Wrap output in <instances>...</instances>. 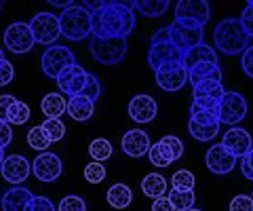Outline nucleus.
Masks as SVG:
<instances>
[{"label":"nucleus","instance_id":"nucleus-1","mask_svg":"<svg viewBox=\"0 0 253 211\" xmlns=\"http://www.w3.org/2000/svg\"><path fill=\"white\" fill-rule=\"evenodd\" d=\"M135 28L133 2H106L99 13L93 15L95 38H126Z\"/></svg>","mask_w":253,"mask_h":211},{"label":"nucleus","instance_id":"nucleus-2","mask_svg":"<svg viewBox=\"0 0 253 211\" xmlns=\"http://www.w3.org/2000/svg\"><path fill=\"white\" fill-rule=\"evenodd\" d=\"M213 42H215L217 51L226 53V55H243L249 49V34L245 32L239 19L228 17L217 23L215 32H213Z\"/></svg>","mask_w":253,"mask_h":211},{"label":"nucleus","instance_id":"nucleus-3","mask_svg":"<svg viewBox=\"0 0 253 211\" xmlns=\"http://www.w3.org/2000/svg\"><path fill=\"white\" fill-rule=\"evenodd\" d=\"M59 28L61 36L68 41H84L93 34V15L83 4H74L59 13Z\"/></svg>","mask_w":253,"mask_h":211},{"label":"nucleus","instance_id":"nucleus-4","mask_svg":"<svg viewBox=\"0 0 253 211\" xmlns=\"http://www.w3.org/2000/svg\"><path fill=\"white\" fill-rule=\"evenodd\" d=\"M184 51H179L169 38V28L156 30L154 36L150 38V51H148V64L150 68L156 70L165 64H173V61H181Z\"/></svg>","mask_w":253,"mask_h":211},{"label":"nucleus","instance_id":"nucleus-5","mask_svg":"<svg viewBox=\"0 0 253 211\" xmlns=\"http://www.w3.org/2000/svg\"><path fill=\"white\" fill-rule=\"evenodd\" d=\"M89 51L93 59L104 66L121 64L126 57V38H95L93 36Z\"/></svg>","mask_w":253,"mask_h":211},{"label":"nucleus","instance_id":"nucleus-6","mask_svg":"<svg viewBox=\"0 0 253 211\" xmlns=\"http://www.w3.org/2000/svg\"><path fill=\"white\" fill-rule=\"evenodd\" d=\"M76 64V57L74 53L68 49V46H49L42 57H41V68H42V74L57 81V78L70 70Z\"/></svg>","mask_w":253,"mask_h":211},{"label":"nucleus","instance_id":"nucleus-7","mask_svg":"<svg viewBox=\"0 0 253 211\" xmlns=\"http://www.w3.org/2000/svg\"><path fill=\"white\" fill-rule=\"evenodd\" d=\"M169 28V38L171 42L177 46L179 51H190L192 46L201 44L203 42V36H205V28L199 26V23H192V21H181L175 19Z\"/></svg>","mask_w":253,"mask_h":211},{"label":"nucleus","instance_id":"nucleus-8","mask_svg":"<svg viewBox=\"0 0 253 211\" xmlns=\"http://www.w3.org/2000/svg\"><path fill=\"white\" fill-rule=\"evenodd\" d=\"M30 30L34 36V42L53 46V42L59 38L61 28H59V17L55 13H36L30 21Z\"/></svg>","mask_w":253,"mask_h":211},{"label":"nucleus","instance_id":"nucleus-9","mask_svg":"<svg viewBox=\"0 0 253 211\" xmlns=\"http://www.w3.org/2000/svg\"><path fill=\"white\" fill-rule=\"evenodd\" d=\"M219 125H239L247 116V99L239 91H226L217 106Z\"/></svg>","mask_w":253,"mask_h":211},{"label":"nucleus","instance_id":"nucleus-10","mask_svg":"<svg viewBox=\"0 0 253 211\" xmlns=\"http://www.w3.org/2000/svg\"><path fill=\"white\" fill-rule=\"evenodd\" d=\"M34 36H32V30H30V23H23V21H15L11 23L9 28L4 30V46L9 49L11 53H17V55H23L34 49Z\"/></svg>","mask_w":253,"mask_h":211},{"label":"nucleus","instance_id":"nucleus-11","mask_svg":"<svg viewBox=\"0 0 253 211\" xmlns=\"http://www.w3.org/2000/svg\"><path fill=\"white\" fill-rule=\"evenodd\" d=\"M156 84L163 91H179L184 89V84L188 83V70L184 68L181 61H173V64H165L156 70Z\"/></svg>","mask_w":253,"mask_h":211},{"label":"nucleus","instance_id":"nucleus-12","mask_svg":"<svg viewBox=\"0 0 253 211\" xmlns=\"http://www.w3.org/2000/svg\"><path fill=\"white\" fill-rule=\"evenodd\" d=\"M61 171H63L61 159L53 152H41L34 159V163H32V173H34L38 182H42V184L57 182Z\"/></svg>","mask_w":253,"mask_h":211},{"label":"nucleus","instance_id":"nucleus-13","mask_svg":"<svg viewBox=\"0 0 253 211\" xmlns=\"http://www.w3.org/2000/svg\"><path fill=\"white\" fill-rule=\"evenodd\" d=\"M55 83H57L61 95H68V97L83 95L84 89H86V83H89V72H86L83 66L74 64L70 70H66Z\"/></svg>","mask_w":253,"mask_h":211},{"label":"nucleus","instance_id":"nucleus-14","mask_svg":"<svg viewBox=\"0 0 253 211\" xmlns=\"http://www.w3.org/2000/svg\"><path fill=\"white\" fill-rule=\"evenodd\" d=\"M211 17V6L205 0H181L175 4V19L192 21L205 28V23Z\"/></svg>","mask_w":253,"mask_h":211},{"label":"nucleus","instance_id":"nucleus-15","mask_svg":"<svg viewBox=\"0 0 253 211\" xmlns=\"http://www.w3.org/2000/svg\"><path fill=\"white\" fill-rule=\"evenodd\" d=\"M0 171H2V177H4L9 184L19 186V184H23V182H26V179L30 177L32 165H30V161L26 159V156H21V154H11V156H6V159L2 161V165H0Z\"/></svg>","mask_w":253,"mask_h":211},{"label":"nucleus","instance_id":"nucleus-16","mask_svg":"<svg viewBox=\"0 0 253 211\" xmlns=\"http://www.w3.org/2000/svg\"><path fill=\"white\" fill-rule=\"evenodd\" d=\"M205 165H207V169L211 173L226 175L236 167V156L232 152H228L221 144H215V146L209 148L207 154H205Z\"/></svg>","mask_w":253,"mask_h":211},{"label":"nucleus","instance_id":"nucleus-17","mask_svg":"<svg viewBox=\"0 0 253 211\" xmlns=\"http://www.w3.org/2000/svg\"><path fill=\"white\" fill-rule=\"evenodd\" d=\"M221 146H224L228 152H232L236 159H243V156L253 148V142H251L249 131H245L243 127H232L224 133Z\"/></svg>","mask_w":253,"mask_h":211},{"label":"nucleus","instance_id":"nucleus-18","mask_svg":"<svg viewBox=\"0 0 253 211\" xmlns=\"http://www.w3.org/2000/svg\"><path fill=\"white\" fill-rule=\"evenodd\" d=\"M123 152L126 156H131V159H139V156H144L150 152V137L146 131H141V129H129L126 133L123 135Z\"/></svg>","mask_w":253,"mask_h":211},{"label":"nucleus","instance_id":"nucleus-19","mask_svg":"<svg viewBox=\"0 0 253 211\" xmlns=\"http://www.w3.org/2000/svg\"><path fill=\"white\" fill-rule=\"evenodd\" d=\"M156 112H158V106L154 97L150 95H135L131 101H129V116L135 123H152L156 119Z\"/></svg>","mask_w":253,"mask_h":211},{"label":"nucleus","instance_id":"nucleus-20","mask_svg":"<svg viewBox=\"0 0 253 211\" xmlns=\"http://www.w3.org/2000/svg\"><path fill=\"white\" fill-rule=\"evenodd\" d=\"M32 194L28 188H21V186H15V188L6 190L2 194V211H28L32 205Z\"/></svg>","mask_w":253,"mask_h":211},{"label":"nucleus","instance_id":"nucleus-21","mask_svg":"<svg viewBox=\"0 0 253 211\" xmlns=\"http://www.w3.org/2000/svg\"><path fill=\"white\" fill-rule=\"evenodd\" d=\"M207 61H211V64H217V53L213 46L209 44H196L192 46L190 51L184 53V57H181V64H184L186 70H192L194 66H199V64H207Z\"/></svg>","mask_w":253,"mask_h":211},{"label":"nucleus","instance_id":"nucleus-22","mask_svg":"<svg viewBox=\"0 0 253 211\" xmlns=\"http://www.w3.org/2000/svg\"><path fill=\"white\" fill-rule=\"evenodd\" d=\"M66 112L72 116L74 121L84 123V121H89L93 116V112H95V101H91L89 97H84V95H74V97L68 99Z\"/></svg>","mask_w":253,"mask_h":211},{"label":"nucleus","instance_id":"nucleus-23","mask_svg":"<svg viewBox=\"0 0 253 211\" xmlns=\"http://www.w3.org/2000/svg\"><path fill=\"white\" fill-rule=\"evenodd\" d=\"M205 81H217L221 83V70L217 64H211V61H207V64H199L194 66L192 70H188V83L192 84H199V83H205Z\"/></svg>","mask_w":253,"mask_h":211},{"label":"nucleus","instance_id":"nucleus-24","mask_svg":"<svg viewBox=\"0 0 253 211\" xmlns=\"http://www.w3.org/2000/svg\"><path fill=\"white\" fill-rule=\"evenodd\" d=\"M68 101L63 99L61 93H46L41 101V110L46 119H61V114L66 112Z\"/></svg>","mask_w":253,"mask_h":211},{"label":"nucleus","instance_id":"nucleus-25","mask_svg":"<svg viewBox=\"0 0 253 211\" xmlns=\"http://www.w3.org/2000/svg\"><path fill=\"white\" fill-rule=\"evenodd\" d=\"M141 192L150 199H161L167 192V179H165L161 173H148L144 179H141Z\"/></svg>","mask_w":253,"mask_h":211},{"label":"nucleus","instance_id":"nucleus-26","mask_svg":"<svg viewBox=\"0 0 253 211\" xmlns=\"http://www.w3.org/2000/svg\"><path fill=\"white\" fill-rule=\"evenodd\" d=\"M106 197H108L110 207H114V209H125V207L131 205L133 192H131V188H129L126 184H114V186H110V190H108Z\"/></svg>","mask_w":253,"mask_h":211},{"label":"nucleus","instance_id":"nucleus-27","mask_svg":"<svg viewBox=\"0 0 253 211\" xmlns=\"http://www.w3.org/2000/svg\"><path fill=\"white\" fill-rule=\"evenodd\" d=\"M148 159H150V163H152L154 167H169L171 163H175V156H173V152L169 150V146L163 142H156V144H152L150 146V152H148Z\"/></svg>","mask_w":253,"mask_h":211},{"label":"nucleus","instance_id":"nucleus-28","mask_svg":"<svg viewBox=\"0 0 253 211\" xmlns=\"http://www.w3.org/2000/svg\"><path fill=\"white\" fill-rule=\"evenodd\" d=\"M224 84L217 81H205L192 87V97H211V99H221L224 97Z\"/></svg>","mask_w":253,"mask_h":211},{"label":"nucleus","instance_id":"nucleus-29","mask_svg":"<svg viewBox=\"0 0 253 211\" xmlns=\"http://www.w3.org/2000/svg\"><path fill=\"white\" fill-rule=\"evenodd\" d=\"M133 9H137L146 17H161L169 9V2L167 0H137L133 2Z\"/></svg>","mask_w":253,"mask_h":211},{"label":"nucleus","instance_id":"nucleus-30","mask_svg":"<svg viewBox=\"0 0 253 211\" xmlns=\"http://www.w3.org/2000/svg\"><path fill=\"white\" fill-rule=\"evenodd\" d=\"M188 133L192 135L196 142H209L219 133V125H199L188 121Z\"/></svg>","mask_w":253,"mask_h":211},{"label":"nucleus","instance_id":"nucleus-31","mask_svg":"<svg viewBox=\"0 0 253 211\" xmlns=\"http://www.w3.org/2000/svg\"><path fill=\"white\" fill-rule=\"evenodd\" d=\"M28 146L36 152H46V148L51 146V139L46 137L42 125H36V127H32L28 131Z\"/></svg>","mask_w":253,"mask_h":211},{"label":"nucleus","instance_id":"nucleus-32","mask_svg":"<svg viewBox=\"0 0 253 211\" xmlns=\"http://www.w3.org/2000/svg\"><path fill=\"white\" fill-rule=\"evenodd\" d=\"M169 201L173 203L175 211H188L194 207V190H171L169 192Z\"/></svg>","mask_w":253,"mask_h":211},{"label":"nucleus","instance_id":"nucleus-33","mask_svg":"<svg viewBox=\"0 0 253 211\" xmlns=\"http://www.w3.org/2000/svg\"><path fill=\"white\" fill-rule=\"evenodd\" d=\"M89 154H91L93 161L104 163V161H108L110 156H112V144H110L108 139H104V137L93 139V142L89 144Z\"/></svg>","mask_w":253,"mask_h":211},{"label":"nucleus","instance_id":"nucleus-34","mask_svg":"<svg viewBox=\"0 0 253 211\" xmlns=\"http://www.w3.org/2000/svg\"><path fill=\"white\" fill-rule=\"evenodd\" d=\"M190 121L199 123V125H219V116L217 110H205L199 106H190Z\"/></svg>","mask_w":253,"mask_h":211},{"label":"nucleus","instance_id":"nucleus-35","mask_svg":"<svg viewBox=\"0 0 253 211\" xmlns=\"http://www.w3.org/2000/svg\"><path fill=\"white\" fill-rule=\"evenodd\" d=\"M30 121V106L26 101H15L9 110V116H6V123L9 125H26Z\"/></svg>","mask_w":253,"mask_h":211},{"label":"nucleus","instance_id":"nucleus-36","mask_svg":"<svg viewBox=\"0 0 253 211\" xmlns=\"http://www.w3.org/2000/svg\"><path fill=\"white\" fill-rule=\"evenodd\" d=\"M171 184H173V190H194L196 179H194L192 171L179 169V171H175V173H173Z\"/></svg>","mask_w":253,"mask_h":211},{"label":"nucleus","instance_id":"nucleus-37","mask_svg":"<svg viewBox=\"0 0 253 211\" xmlns=\"http://www.w3.org/2000/svg\"><path fill=\"white\" fill-rule=\"evenodd\" d=\"M42 129H44L46 137L51 139V144L53 142H59V139L66 137V125L61 123V119H46L42 123Z\"/></svg>","mask_w":253,"mask_h":211},{"label":"nucleus","instance_id":"nucleus-38","mask_svg":"<svg viewBox=\"0 0 253 211\" xmlns=\"http://www.w3.org/2000/svg\"><path fill=\"white\" fill-rule=\"evenodd\" d=\"M83 175H84V179L89 184H101L106 179V167L101 165V163H97V161H91L89 165H84Z\"/></svg>","mask_w":253,"mask_h":211},{"label":"nucleus","instance_id":"nucleus-39","mask_svg":"<svg viewBox=\"0 0 253 211\" xmlns=\"http://www.w3.org/2000/svg\"><path fill=\"white\" fill-rule=\"evenodd\" d=\"M57 211H86V205L81 197H76V194H68V197H63Z\"/></svg>","mask_w":253,"mask_h":211},{"label":"nucleus","instance_id":"nucleus-40","mask_svg":"<svg viewBox=\"0 0 253 211\" xmlns=\"http://www.w3.org/2000/svg\"><path fill=\"white\" fill-rule=\"evenodd\" d=\"M241 26L245 28V32L249 34V38H253V0H249L247 4H245V11L241 13Z\"/></svg>","mask_w":253,"mask_h":211},{"label":"nucleus","instance_id":"nucleus-41","mask_svg":"<svg viewBox=\"0 0 253 211\" xmlns=\"http://www.w3.org/2000/svg\"><path fill=\"white\" fill-rule=\"evenodd\" d=\"M230 211H253V199L249 194H236L230 201Z\"/></svg>","mask_w":253,"mask_h":211},{"label":"nucleus","instance_id":"nucleus-42","mask_svg":"<svg viewBox=\"0 0 253 211\" xmlns=\"http://www.w3.org/2000/svg\"><path fill=\"white\" fill-rule=\"evenodd\" d=\"M15 78V68L9 59H0V87H6L9 83H13Z\"/></svg>","mask_w":253,"mask_h":211},{"label":"nucleus","instance_id":"nucleus-43","mask_svg":"<svg viewBox=\"0 0 253 211\" xmlns=\"http://www.w3.org/2000/svg\"><path fill=\"white\" fill-rule=\"evenodd\" d=\"M83 95H84V97H89L91 101H95V99L101 95V84H99V81H97V76L89 74V83H86V89H84Z\"/></svg>","mask_w":253,"mask_h":211},{"label":"nucleus","instance_id":"nucleus-44","mask_svg":"<svg viewBox=\"0 0 253 211\" xmlns=\"http://www.w3.org/2000/svg\"><path fill=\"white\" fill-rule=\"evenodd\" d=\"M163 142L169 146V150L173 152V156H175V161L181 159V154H184V144H181V139L177 135H165Z\"/></svg>","mask_w":253,"mask_h":211},{"label":"nucleus","instance_id":"nucleus-45","mask_svg":"<svg viewBox=\"0 0 253 211\" xmlns=\"http://www.w3.org/2000/svg\"><path fill=\"white\" fill-rule=\"evenodd\" d=\"M28 211H57V207L51 203V199L46 197H34L32 199V205Z\"/></svg>","mask_w":253,"mask_h":211},{"label":"nucleus","instance_id":"nucleus-46","mask_svg":"<svg viewBox=\"0 0 253 211\" xmlns=\"http://www.w3.org/2000/svg\"><path fill=\"white\" fill-rule=\"evenodd\" d=\"M241 171H243V175H245V177L253 182V148H251V150L241 159Z\"/></svg>","mask_w":253,"mask_h":211},{"label":"nucleus","instance_id":"nucleus-47","mask_svg":"<svg viewBox=\"0 0 253 211\" xmlns=\"http://www.w3.org/2000/svg\"><path fill=\"white\" fill-rule=\"evenodd\" d=\"M241 68H243V72L247 74L249 78H253V46H249V49L243 53V57H241Z\"/></svg>","mask_w":253,"mask_h":211},{"label":"nucleus","instance_id":"nucleus-48","mask_svg":"<svg viewBox=\"0 0 253 211\" xmlns=\"http://www.w3.org/2000/svg\"><path fill=\"white\" fill-rule=\"evenodd\" d=\"M15 99L13 95H0V121L6 123V116H9V110H11V106L15 104Z\"/></svg>","mask_w":253,"mask_h":211},{"label":"nucleus","instance_id":"nucleus-49","mask_svg":"<svg viewBox=\"0 0 253 211\" xmlns=\"http://www.w3.org/2000/svg\"><path fill=\"white\" fill-rule=\"evenodd\" d=\"M11 142H13V129H11V125L0 121V148H6Z\"/></svg>","mask_w":253,"mask_h":211},{"label":"nucleus","instance_id":"nucleus-50","mask_svg":"<svg viewBox=\"0 0 253 211\" xmlns=\"http://www.w3.org/2000/svg\"><path fill=\"white\" fill-rule=\"evenodd\" d=\"M152 211H175V207H173L169 197H161L152 203Z\"/></svg>","mask_w":253,"mask_h":211},{"label":"nucleus","instance_id":"nucleus-51","mask_svg":"<svg viewBox=\"0 0 253 211\" xmlns=\"http://www.w3.org/2000/svg\"><path fill=\"white\" fill-rule=\"evenodd\" d=\"M83 6L86 11H89L91 15H95V13H99L101 9L106 6V2H91V0H86V2H83Z\"/></svg>","mask_w":253,"mask_h":211},{"label":"nucleus","instance_id":"nucleus-52","mask_svg":"<svg viewBox=\"0 0 253 211\" xmlns=\"http://www.w3.org/2000/svg\"><path fill=\"white\" fill-rule=\"evenodd\" d=\"M4 159H6V156H4V148H0V165H2Z\"/></svg>","mask_w":253,"mask_h":211},{"label":"nucleus","instance_id":"nucleus-53","mask_svg":"<svg viewBox=\"0 0 253 211\" xmlns=\"http://www.w3.org/2000/svg\"><path fill=\"white\" fill-rule=\"evenodd\" d=\"M0 59H4V53H2V49H0Z\"/></svg>","mask_w":253,"mask_h":211},{"label":"nucleus","instance_id":"nucleus-54","mask_svg":"<svg viewBox=\"0 0 253 211\" xmlns=\"http://www.w3.org/2000/svg\"><path fill=\"white\" fill-rule=\"evenodd\" d=\"M2 6H4V2H2V0H0V11H2Z\"/></svg>","mask_w":253,"mask_h":211},{"label":"nucleus","instance_id":"nucleus-55","mask_svg":"<svg viewBox=\"0 0 253 211\" xmlns=\"http://www.w3.org/2000/svg\"><path fill=\"white\" fill-rule=\"evenodd\" d=\"M188 211H203V209H194V207H192V209H188Z\"/></svg>","mask_w":253,"mask_h":211},{"label":"nucleus","instance_id":"nucleus-56","mask_svg":"<svg viewBox=\"0 0 253 211\" xmlns=\"http://www.w3.org/2000/svg\"><path fill=\"white\" fill-rule=\"evenodd\" d=\"M251 199H253V192H251Z\"/></svg>","mask_w":253,"mask_h":211}]
</instances>
